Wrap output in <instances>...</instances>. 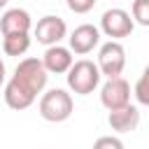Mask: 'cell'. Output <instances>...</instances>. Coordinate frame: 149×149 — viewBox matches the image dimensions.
Instances as JSON below:
<instances>
[{"mask_svg": "<svg viewBox=\"0 0 149 149\" xmlns=\"http://www.w3.org/2000/svg\"><path fill=\"white\" fill-rule=\"evenodd\" d=\"M33 28V19L23 7H12L0 16V33L9 35V33H30Z\"/></svg>", "mask_w": 149, "mask_h": 149, "instance_id": "obj_11", "label": "cell"}, {"mask_svg": "<svg viewBox=\"0 0 149 149\" xmlns=\"http://www.w3.org/2000/svg\"><path fill=\"white\" fill-rule=\"evenodd\" d=\"M5 74H7V70H5V61L0 58V88H2V84H5Z\"/></svg>", "mask_w": 149, "mask_h": 149, "instance_id": "obj_17", "label": "cell"}, {"mask_svg": "<svg viewBox=\"0 0 149 149\" xmlns=\"http://www.w3.org/2000/svg\"><path fill=\"white\" fill-rule=\"evenodd\" d=\"M35 40L44 47H51V44H61V40L68 35V26L61 16H54V14H47L42 16L37 23H35Z\"/></svg>", "mask_w": 149, "mask_h": 149, "instance_id": "obj_7", "label": "cell"}, {"mask_svg": "<svg viewBox=\"0 0 149 149\" xmlns=\"http://www.w3.org/2000/svg\"><path fill=\"white\" fill-rule=\"evenodd\" d=\"M133 28H135L133 16L126 9H121V7H112V9L102 12V16H100V33H105L112 40L128 37L133 33Z\"/></svg>", "mask_w": 149, "mask_h": 149, "instance_id": "obj_5", "label": "cell"}, {"mask_svg": "<svg viewBox=\"0 0 149 149\" xmlns=\"http://www.w3.org/2000/svg\"><path fill=\"white\" fill-rule=\"evenodd\" d=\"M126 68V49L119 40H109L100 47L98 51V70L100 74H105L107 79L109 77H121Z\"/></svg>", "mask_w": 149, "mask_h": 149, "instance_id": "obj_4", "label": "cell"}, {"mask_svg": "<svg viewBox=\"0 0 149 149\" xmlns=\"http://www.w3.org/2000/svg\"><path fill=\"white\" fill-rule=\"evenodd\" d=\"M30 49V33H9L2 35V51L7 56H23Z\"/></svg>", "mask_w": 149, "mask_h": 149, "instance_id": "obj_12", "label": "cell"}, {"mask_svg": "<svg viewBox=\"0 0 149 149\" xmlns=\"http://www.w3.org/2000/svg\"><path fill=\"white\" fill-rule=\"evenodd\" d=\"M47 79L49 72L42 63V58H23L19 61V65L14 68V74L9 77V81L5 84V102L9 109H28L37 95L47 88Z\"/></svg>", "mask_w": 149, "mask_h": 149, "instance_id": "obj_1", "label": "cell"}, {"mask_svg": "<svg viewBox=\"0 0 149 149\" xmlns=\"http://www.w3.org/2000/svg\"><path fill=\"white\" fill-rule=\"evenodd\" d=\"M135 98H137V102L140 105H144V107H149V65L142 70V74H140V79H137V84H135Z\"/></svg>", "mask_w": 149, "mask_h": 149, "instance_id": "obj_13", "label": "cell"}, {"mask_svg": "<svg viewBox=\"0 0 149 149\" xmlns=\"http://www.w3.org/2000/svg\"><path fill=\"white\" fill-rule=\"evenodd\" d=\"M68 77V88L77 95H88L98 88L100 84V70H98V63L88 61V58H81V61H74L70 65V70L65 72Z\"/></svg>", "mask_w": 149, "mask_h": 149, "instance_id": "obj_3", "label": "cell"}, {"mask_svg": "<svg viewBox=\"0 0 149 149\" xmlns=\"http://www.w3.org/2000/svg\"><path fill=\"white\" fill-rule=\"evenodd\" d=\"M74 102L65 88H49L40 98V116L49 123H63L72 116Z\"/></svg>", "mask_w": 149, "mask_h": 149, "instance_id": "obj_2", "label": "cell"}, {"mask_svg": "<svg viewBox=\"0 0 149 149\" xmlns=\"http://www.w3.org/2000/svg\"><path fill=\"white\" fill-rule=\"evenodd\" d=\"M7 2H9V0H0V9H2V7L7 5Z\"/></svg>", "mask_w": 149, "mask_h": 149, "instance_id": "obj_18", "label": "cell"}, {"mask_svg": "<svg viewBox=\"0 0 149 149\" xmlns=\"http://www.w3.org/2000/svg\"><path fill=\"white\" fill-rule=\"evenodd\" d=\"M107 123H109V128L116 130V133H130V130H135L137 123H140V109L128 102V105H123V107H119V109H112V112L107 114Z\"/></svg>", "mask_w": 149, "mask_h": 149, "instance_id": "obj_10", "label": "cell"}, {"mask_svg": "<svg viewBox=\"0 0 149 149\" xmlns=\"http://www.w3.org/2000/svg\"><path fill=\"white\" fill-rule=\"evenodd\" d=\"M42 63H44V68H47L49 74H65L70 70V65L74 63V58H72L70 47L51 44V47H47V51L42 56Z\"/></svg>", "mask_w": 149, "mask_h": 149, "instance_id": "obj_9", "label": "cell"}, {"mask_svg": "<svg viewBox=\"0 0 149 149\" xmlns=\"http://www.w3.org/2000/svg\"><path fill=\"white\" fill-rule=\"evenodd\" d=\"M70 51L77 56H86L91 54L98 44H100V28L93 23H81L70 33Z\"/></svg>", "mask_w": 149, "mask_h": 149, "instance_id": "obj_8", "label": "cell"}, {"mask_svg": "<svg viewBox=\"0 0 149 149\" xmlns=\"http://www.w3.org/2000/svg\"><path fill=\"white\" fill-rule=\"evenodd\" d=\"M95 2H98V0H65L68 9L74 12V14H86V12H91V9L95 7Z\"/></svg>", "mask_w": 149, "mask_h": 149, "instance_id": "obj_16", "label": "cell"}, {"mask_svg": "<svg viewBox=\"0 0 149 149\" xmlns=\"http://www.w3.org/2000/svg\"><path fill=\"white\" fill-rule=\"evenodd\" d=\"M130 16L140 26H149V0H133Z\"/></svg>", "mask_w": 149, "mask_h": 149, "instance_id": "obj_14", "label": "cell"}, {"mask_svg": "<svg viewBox=\"0 0 149 149\" xmlns=\"http://www.w3.org/2000/svg\"><path fill=\"white\" fill-rule=\"evenodd\" d=\"M100 102L107 107V112L128 105L130 102V84L123 77H109L100 88Z\"/></svg>", "mask_w": 149, "mask_h": 149, "instance_id": "obj_6", "label": "cell"}, {"mask_svg": "<svg viewBox=\"0 0 149 149\" xmlns=\"http://www.w3.org/2000/svg\"><path fill=\"white\" fill-rule=\"evenodd\" d=\"M93 149H126V147L116 135H102L93 142Z\"/></svg>", "mask_w": 149, "mask_h": 149, "instance_id": "obj_15", "label": "cell"}]
</instances>
